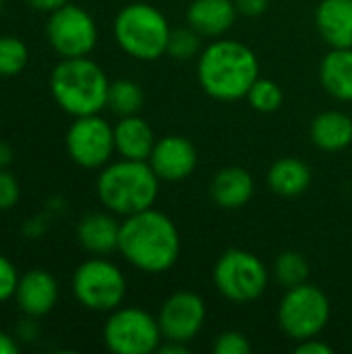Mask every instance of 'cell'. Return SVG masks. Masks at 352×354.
Instances as JSON below:
<instances>
[{
	"label": "cell",
	"instance_id": "603a6c76",
	"mask_svg": "<svg viewBox=\"0 0 352 354\" xmlns=\"http://www.w3.org/2000/svg\"><path fill=\"white\" fill-rule=\"evenodd\" d=\"M143 102H145V95L139 83L131 79H118L110 83L106 108H110L118 118L139 114L143 108Z\"/></svg>",
	"mask_w": 352,
	"mask_h": 354
},
{
	"label": "cell",
	"instance_id": "30bf717a",
	"mask_svg": "<svg viewBox=\"0 0 352 354\" xmlns=\"http://www.w3.org/2000/svg\"><path fill=\"white\" fill-rule=\"evenodd\" d=\"M46 37L60 58L89 56L98 44V25L85 8L66 2L48 15Z\"/></svg>",
	"mask_w": 352,
	"mask_h": 354
},
{
	"label": "cell",
	"instance_id": "ac0fdd59",
	"mask_svg": "<svg viewBox=\"0 0 352 354\" xmlns=\"http://www.w3.org/2000/svg\"><path fill=\"white\" fill-rule=\"evenodd\" d=\"M156 141L158 139L151 124L139 114L120 116L114 124V147L120 158L147 162Z\"/></svg>",
	"mask_w": 352,
	"mask_h": 354
},
{
	"label": "cell",
	"instance_id": "d6a6232c",
	"mask_svg": "<svg viewBox=\"0 0 352 354\" xmlns=\"http://www.w3.org/2000/svg\"><path fill=\"white\" fill-rule=\"evenodd\" d=\"M39 334V326L35 322V317L25 315V319L17 326V340L21 342H33Z\"/></svg>",
	"mask_w": 352,
	"mask_h": 354
},
{
	"label": "cell",
	"instance_id": "484cf974",
	"mask_svg": "<svg viewBox=\"0 0 352 354\" xmlns=\"http://www.w3.org/2000/svg\"><path fill=\"white\" fill-rule=\"evenodd\" d=\"M27 62V44L15 35H0V77H15L23 73Z\"/></svg>",
	"mask_w": 352,
	"mask_h": 354
},
{
	"label": "cell",
	"instance_id": "52a82bcc",
	"mask_svg": "<svg viewBox=\"0 0 352 354\" xmlns=\"http://www.w3.org/2000/svg\"><path fill=\"white\" fill-rule=\"evenodd\" d=\"M212 280L226 301L247 305L266 292L270 272L255 253L247 249H228L218 257Z\"/></svg>",
	"mask_w": 352,
	"mask_h": 354
},
{
	"label": "cell",
	"instance_id": "8fae6325",
	"mask_svg": "<svg viewBox=\"0 0 352 354\" xmlns=\"http://www.w3.org/2000/svg\"><path fill=\"white\" fill-rule=\"evenodd\" d=\"M68 158L87 170H102L116 153L114 127L100 114L79 116L64 137Z\"/></svg>",
	"mask_w": 352,
	"mask_h": 354
},
{
	"label": "cell",
	"instance_id": "d590c367",
	"mask_svg": "<svg viewBox=\"0 0 352 354\" xmlns=\"http://www.w3.org/2000/svg\"><path fill=\"white\" fill-rule=\"evenodd\" d=\"M19 340L6 332L0 330V354H17L19 353Z\"/></svg>",
	"mask_w": 352,
	"mask_h": 354
},
{
	"label": "cell",
	"instance_id": "7c38bea8",
	"mask_svg": "<svg viewBox=\"0 0 352 354\" xmlns=\"http://www.w3.org/2000/svg\"><path fill=\"white\" fill-rule=\"evenodd\" d=\"M156 317L164 340L189 344L203 330L207 309H205V301L197 292L176 290L162 303Z\"/></svg>",
	"mask_w": 352,
	"mask_h": 354
},
{
	"label": "cell",
	"instance_id": "2e32d148",
	"mask_svg": "<svg viewBox=\"0 0 352 354\" xmlns=\"http://www.w3.org/2000/svg\"><path fill=\"white\" fill-rule=\"evenodd\" d=\"M120 222L112 212H91L77 224V241L91 255H110L118 251Z\"/></svg>",
	"mask_w": 352,
	"mask_h": 354
},
{
	"label": "cell",
	"instance_id": "e575fe53",
	"mask_svg": "<svg viewBox=\"0 0 352 354\" xmlns=\"http://www.w3.org/2000/svg\"><path fill=\"white\" fill-rule=\"evenodd\" d=\"M44 230H46V218H44V216H35V218L27 220L25 226H23V232H25L27 236H33V239L39 236Z\"/></svg>",
	"mask_w": 352,
	"mask_h": 354
},
{
	"label": "cell",
	"instance_id": "6da1fadb",
	"mask_svg": "<svg viewBox=\"0 0 352 354\" xmlns=\"http://www.w3.org/2000/svg\"><path fill=\"white\" fill-rule=\"evenodd\" d=\"M118 253L143 274H164L180 255L178 228L156 207L127 216L120 222Z\"/></svg>",
	"mask_w": 352,
	"mask_h": 354
},
{
	"label": "cell",
	"instance_id": "836d02e7",
	"mask_svg": "<svg viewBox=\"0 0 352 354\" xmlns=\"http://www.w3.org/2000/svg\"><path fill=\"white\" fill-rule=\"evenodd\" d=\"M68 0H27V4L33 8V10H37V12H54V10H58L60 6H64Z\"/></svg>",
	"mask_w": 352,
	"mask_h": 354
},
{
	"label": "cell",
	"instance_id": "f546056e",
	"mask_svg": "<svg viewBox=\"0 0 352 354\" xmlns=\"http://www.w3.org/2000/svg\"><path fill=\"white\" fill-rule=\"evenodd\" d=\"M17 284H19V272L15 263L4 255H0V303L15 297Z\"/></svg>",
	"mask_w": 352,
	"mask_h": 354
},
{
	"label": "cell",
	"instance_id": "1f68e13d",
	"mask_svg": "<svg viewBox=\"0 0 352 354\" xmlns=\"http://www.w3.org/2000/svg\"><path fill=\"white\" fill-rule=\"evenodd\" d=\"M237 8H239V15H245V17H259L268 10V4L270 0H234Z\"/></svg>",
	"mask_w": 352,
	"mask_h": 354
},
{
	"label": "cell",
	"instance_id": "4dcf8cb0",
	"mask_svg": "<svg viewBox=\"0 0 352 354\" xmlns=\"http://www.w3.org/2000/svg\"><path fill=\"white\" fill-rule=\"evenodd\" d=\"M297 354H332L334 348L324 342L319 336H313V338H307V340H301L297 342V348H295Z\"/></svg>",
	"mask_w": 352,
	"mask_h": 354
},
{
	"label": "cell",
	"instance_id": "5b68a950",
	"mask_svg": "<svg viewBox=\"0 0 352 354\" xmlns=\"http://www.w3.org/2000/svg\"><path fill=\"white\" fill-rule=\"evenodd\" d=\"M114 39L124 54L135 60L154 62L168 52L172 27L160 8L149 2H131L122 6L112 25Z\"/></svg>",
	"mask_w": 352,
	"mask_h": 354
},
{
	"label": "cell",
	"instance_id": "8992f818",
	"mask_svg": "<svg viewBox=\"0 0 352 354\" xmlns=\"http://www.w3.org/2000/svg\"><path fill=\"white\" fill-rule=\"evenodd\" d=\"M71 286L79 305L95 313L118 309L127 297V278L122 270L104 255H93L79 263Z\"/></svg>",
	"mask_w": 352,
	"mask_h": 354
},
{
	"label": "cell",
	"instance_id": "9c48e42d",
	"mask_svg": "<svg viewBox=\"0 0 352 354\" xmlns=\"http://www.w3.org/2000/svg\"><path fill=\"white\" fill-rule=\"evenodd\" d=\"M104 344L114 354L158 353L164 336L158 317L141 307H118L110 311L104 330Z\"/></svg>",
	"mask_w": 352,
	"mask_h": 354
},
{
	"label": "cell",
	"instance_id": "4316f807",
	"mask_svg": "<svg viewBox=\"0 0 352 354\" xmlns=\"http://www.w3.org/2000/svg\"><path fill=\"white\" fill-rule=\"evenodd\" d=\"M203 50V35L195 31L191 25L172 29L168 39V56L174 60H191L197 58Z\"/></svg>",
	"mask_w": 352,
	"mask_h": 354
},
{
	"label": "cell",
	"instance_id": "3957f363",
	"mask_svg": "<svg viewBox=\"0 0 352 354\" xmlns=\"http://www.w3.org/2000/svg\"><path fill=\"white\" fill-rule=\"evenodd\" d=\"M160 183L149 162L120 158L100 170L95 189L100 203L108 212L127 218L154 207L160 195Z\"/></svg>",
	"mask_w": 352,
	"mask_h": 354
},
{
	"label": "cell",
	"instance_id": "d6986e66",
	"mask_svg": "<svg viewBox=\"0 0 352 354\" xmlns=\"http://www.w3.org/2000/svg\"><path fill=\"white\" fill-rule=\"evenodd\" d=\"M315 27L330 48H352V0H322Z\"/></svg>",
	"mask_w": 352,
	"mask_h": 354
},
{
	"label": "cell",
	"instance_id": "83f0119b",
	"mask_svg": "<svg viewBox=\"0 0 352 354\" xmlns=\"http://www.w3.org/2000/svg\"><path fill=\"white\" fill-rule=\"evenodd\" d=\"M212 348L216 354H249L251 353V342L245 334H241L237 330H228V332H222L214 340Z\"/></svg>",
	"mask_w": 352,
	"mask_h": 354
},
{
	"label": "cell",
	"instance_id": "d4e9b609",
	"mask_svg": "<svg viewBox=\"0 0 352 354\" xmlns=\"http://www.w3.org/2000/svg\"><path fill=\"white\" fill-rule=\"evenodd\" d=\"M245 100L251 104L253 110H257L261 114H272V112L280 110V106L284 104V91H282V87L276 81L259 77L251 85V89H249Z\"/></svg>",
	"mask_w": 352,
	"mask_h": 354
},
{
	"label": "cell",
	"instance_id": "8d00e7d4",
	"mask_svg": "<svg viewBox=\"0 0 352 354\" xmlns=\"http://www.w3.org/2000/svg\"><path fill=\"white\" fill-rule=\"evenodd\" d=\"M160 354H187L189 353V346L185 342H174V340H162L160 348H158Z\"/></svg>",
	"mask_w": 352,
	"mask_h": 354
},
{
	"label": "cell",
	"instance_id": "44dd1931",
	"mask_svg": "<svg viewBox=\"0 0 352 354\" xmlns=\"http://www.w3.org/2000/svg\"><path fill=\"white\" fill-rule=\"evenodd\" d=\"M319 83L338 102H352V48H330L319 64Z\"/></svg>",
	"mask_w": 352,
	"mask_h": 354
},
{
	"label": "cell",
	"instance_id": "ffe728a7",
	"mask_svg": "<svg viewBox=\"0 0 352 354\" xmlns=\"http://www.w3.org/2000/svg\"><path fill=\"white\" fill-rule=\"evenodd\" d=\"M309 137L322 151H342L352 145V118L340 110H326L311 120Z\"/></svg>",
	"mask_w": 352,
	"mask_h": 354
},
{
	"label": "cell",
	"instance_id": "9a60e30c",
	"mask_svg": "<svg viewBox=\"0 0 352 354\" xmlns=\"http://www.w3.org/2000/svg\"><path fill=\"white\" fill-rule=\"evenodd\" d=\"M255 193V180L243 166H226L218 170L210 183V197L222 209L245 207Z\"/></svg>",
	"mask_w": 352,
	"mask_h": 354
},
{
	"label": "cell",
	"instance_id": "e0dca14e",
	"mask_svg": "<svg viewBox=\"0 0 352 354\" xmlns=\"http://www.w3.org/2000/svg\"><path fill=\"white\" fill-rule=\"evenodd\" d=\"M239 17L234 0H193L187 8V23L203 37H222Z\"/></svg>",
	"mask_w": 352,
	"mask_h": 354
},
{
	"label": "cell",
	"instance_id": "f1b7e54d",
	"mask_svg": "<svg viewBox=\"0 0 352 354\" xmlns=\"http://www.w3.org/2000/svg\"><path fill=\"white\" fill-rule=\"evenodd\" d=\"M21 197V187L17 178L6 170L0 168V212H8L19 203Z\"/></svg>",
	"mask_w": 352,
	"mask_h": 354
},
{
	"label": "cell",
	"instance_id": "ba28073f",
	"mask_svg": "<svg viewBox=\"0 0 352 354\" xmlns=\"http://www.w3.org/2000/svg\"><path fill=\"white\" fill-rule=\"evenodd\" d=\"M332 315V305L328 295L309 284L303 282L299 286L286 288L284 297L278 305V326L280 330L295 342L319 336Z\"/></svg>",
	"mask_w": 352,
	"mask_h": 354
},
{
	"label": "cell",
	"instance_id": "7a4b0ae2",
	"mask_svg": "<svg viewBox=\"0 0 352 354\" xmlns=\"http://www.w3.org/2000/svg\"><path fill=\"white\" fill-rule=\"evenodd\" d=\"M197 79L210 97L237 102L259 79V60L247 44L216 37L197 56Z\"/></svg>",
	"mask_w": 352,
	"mask_h": 354
},
{
	"label": "cell",
	"instance_id": "7402d4cb",
	"mask_svg": "<svg viewBox=\"0 0 352 354\" xmlns=\"http://www.w3.org/2000/svg\"><path fill=\"white\" fill-rule=\"evenodd\" d=\"M311 168L293 156L276 160L268 170V187L278 197H299L311 187Z\"/></svg>",
	"mask_w": 352,
	"mask_h": 354
},
{
	"label": "cell",
	"instance_id": "cb8c5ba5",
	"mask_svg": "<svg viewBox=\"0 0 352 354\" xmlns=\"http://www.w3.org/2000/svg\"><path fill=\"white\" fill-rule=\"evenodd\" d=\"M272 274L276 278V282L284 288H293L299 286L303 282H307L309 278V263L305 259L303 253L299 251H282L272 268Z\"/></svg>",
	"mask_w": 352,
	"mask_h": 354
},
{
	"label": "cell",
	"instance_id": "4fadbf2b",
	"mask_svg": "<svg viewBox=\"0 0 352 354\" xmlns=\"http://www.w3.org/2000/svg\"><path fill=\"white\" fill-rule=\"evenodd\" d=\"M197 147L183 135L160 137L149 156V166L160 180L178 183L189 178L197 168Z\"/></svg>",
	"mask_w": 352,
	"mask_h": 354
},
{
	"label": "cell",
	"instance_id": "277c9868",
	"mask_svg": "<svg viewBox=\"0 0 352 354\" xmlns=\"http://www.w3.org/2000/svg\"><path fill=\"white\" fill-rule=\"evenodd\" d=\"M110 81L104 68L89 56L60 58L50 75L54 102L71 116L100 114L108 104Z\"/></svg>",
	"mask_w": 352,
	"mask_h": 354
},
{
	"label": "cell",
	"instance_id": "f35d334b",
	"mask_svg": "<svg viewBox=\"0 0 352 354\" xmlns=\"http://www.w3.org/2000/svg\"><path fill=\"white\" fill-rule=\"evenodd\" d=\"M2 4H4V0H0V10H2Z\"/></svg>",
	"mask_w": 352,
	"mask_h": 354
},
{
	"label": "cell",
	"instance_id": "5bb4252c",
	"mask_svg": "<svg viewBox=\"0 0 352 354\" xmlns=\"http://www.w3.org/2000/svg\"><path fill=\"white\" fill-rule=\"evenodd\" d=\"M58 282L46 270H29L27 274L19 276V284L15 290L17 307L23 315L29 317H44L48 315L58 303Z\"/></svg>",
	"mask_w": 352,
	"mask_h": 354
},
{
	"label": "cell",
	"instance_id": "74e56055",
	"mask_svg": "<svg viewBox=\"0 0 352 354\" xmlns=\"http://www.w3.org/2000/svg\"><path fill=\"white\" fill-rule=\"evenodd\" d=\"M12 162V149L8 143L0 141V168H6Z\"/></svg>",
	"mask_w": 352,
	"mask_h": 354
}]
</instances>
